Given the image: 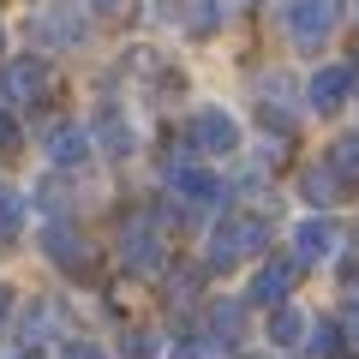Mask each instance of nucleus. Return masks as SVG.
<instances>
[{
    "label": "nucleus",
    "mask_w": 359,
    "mask_h": 359,
    "mask_svg": "<svg viewBox=\"0 0 359 359\" xmlns=\"http://www.w3.org/2000/svg\"><path fill=\"white\" fill-rule=\"evenodd\" d=\"M269 245V222L264 216H222L216 228H210V269H233L245 264V257H257Z\"/></svg>",
    "instance_id": "nucleus-1"
},
{
    "label": "nucleus",
    "mask_w": 359,
    "mask_h": 359,
    "mask_svg": "<svg viewBox=\"0 0 359 359\" xmlns=\"http://www.w3.org/2000/svg\"><path fill=\"white\" fill-rule=\"evenodd\" d=\"M120 264H126V276H162V269H168L156 210H150V216H126V222H120Z\"/></svg>",
    "instance_id": "nucleus-2"
},
{
    "label": "nucleus",
    "mask_w": 359,
    "mask_h": 359,
    "mask_svg": "<svg viewBox=\"0 0 359 359\" xmlns=\"http://www.w3.org/2000/svg\"><path fill=\"white\" fill-rule=\"evenodd\" d=\"M0 90H6L13 102H25V108H48L54 96H60V72H54L42 54H18V60L6 66V78H0Z\"/></svg>",
    "instance_id": "nucleus-3"
},
{
    "label": "nucleus",
    "mask_w": 359,
    "mask_h": 359,
    "mask_svg": "<svg viewBox=\"0 0 359 359\" xmlns=\"http://www.w3.org/2000/svg\"><path fill=\"white\" fill-rule=\"evenodd\" d=\"M168 198L180 204V216H204V210L222 204V180L204 162H174L168 168Z\"/></svg>",
    "instance_id": "nucleus-4"
},
{
    "label": "nucleus",
    "mask_w": 359,
    "mask_h": 359,
    "mask_svg": "<svg viewBox=\"0 0 359 359\" xmlns=\"http://www.w3.org/2000/svg\"><path fill=\"white\" fill-rule=\"evenodd\" d=\"M282 18H287V36H294L299 48H318V42H330V30L341 25V0H287Z\"/></svg>",
    "instance_id": "nucleus-5"
},
{
    "label": "nucleus",
    "mask_w": 359,
    "mask_h": 359,
    "mask_svg": "<svg viewBox=\"0 0 359 359\" xmlns=\"http://www.w3.org/2000/svg\"><path fill=\"white\" fill-rule=\"evenodd\" d=\"M30 36H36V48H78V42L90 36V18L60 0V6H42V13L30 18Z\"/></svg>",
    "instance_id": "nucleus-6"
},
{
    "label": "nucleus",
    "mask_w": 359,
    "mask_h": 359,
    "mask_svg": "<svg viewBox=\"0 0 359 359\" xmlns=\"http://www.w3.org/2000/svg\"><path fill=\"white\" fill-rule=\"evenodd\" d=\"M42 252H48V264H60L66 276H84L90 269V245H84V233H78L72 216H54L48 228H42Z\"/></svg>",
    "instance_id": "nucleus-7"
},
{
    "label": "nucleus",
    "mask_w": 359,
    "mask_h": 359,
    "mask_svg": "<svg viewBox=\"0 0 359 359\" xmlns=\"http://www.w3.org/2000/svg\"><path fill=\"white\" fill-rule=\"evenodd\" d=\"M186 144L204 156H228L240 150V126H233V114H222V108H198L192 126H186Z\"/></svg>",
    "instance_id": "nucleus-8"
},
{
    "label": "nucleus",
    "mask_w": 359,
    "mask_h": 359,
    "mask_svg": "<svg viewBox=\"0 0 359 359\" xmlns=\"http://www.w3.org/2000/svg\"><path fill=\"white\" fill-rule=\"evenodd\" d=\"M294 276H299L294 257H269V264L252 276V287H245V306H264V311L287 306V287H294Z\"/></svg>",
    "instance_id": "nucleus-9"
},
{
    "label": "nucleus",
    "mask_w": 359,
    "mask_h": 359,
    "mask_svg": "<svg viewBox=\"0 0 359 359\" xmlns=\"http://www.w3.org/2000/svg\"><path fill=\"white\" fill-rule=\"evenodd\" d=\"M353 84H359L353 66H318V72H311V84H306V102L318 108V114H335V108H347Z\"/></svg>",
    "instance_id": "nucleus-10"
},
{
    "label": "nucleus",
    "mask_w": 359,
    "mask_h": 359,
    "mask_svg": "<svg viewBox=\"0 0 359 359\" xmlns=\"http://www.w3.org/2000/svg\"><path fill=\"white\" fill-rule=\"evenodd\" d=\"M335 245H341L335 222H330V216H306V222L294 228V264H299V269H306V264H323Z\"/></svg>",
    "instance_id": "nucleus-11"
},
{
    "label": "nucleus",
    "mask_w": 359,
    "mask_h": 359,
    "mask_svg": "<svg viewBox=\"0 0 359 359\" xmlns=\"http://www.w3.org/2000/svg\"><path fill=\"white\" fill-rule=\"evenodd\" d=\"M299 198H306V204H318V210H330V204H341V198H347V180L335 174L330 162H318V168H306V174H299Z\"/></svg>",
    "instance_id": "nucleus-12"
},
{
    "label": "nucleus",
    "mask_w": 359,
    "mask_h": 359,
    "mask_svg": "<svg viewBox=\"0 0 359 359\" xmlns=\"http://www.w3.org/2000/svg\"><path fill=\"white\" fill-rule=\"evenodd\" d=\"M96 138H102L108 156H132V150H138V132H132V120L120 114V102H102V114H96Z\"/></svg>",
    "instance_id": "nucleus-13"
},
{
    "label": "nucleus",
    "mask_w": 359,
    "mask_h": 359,
    "mask_svg": "<svg viewBox=\"0 0 359 359\" xmlns=\"http://www.w3.org/2000/svg\"><path fill=\"white\" fill-rule=\"evenodd\" d=\"M48 162L54 168H84L90 162V132L84 126H54L48 132Z\"/></svg>",
    "instance_id": "nucleus-14"
},
{
    "label": "nucleus",
    "mask_w": 359,
    "mask_h": 359,
    "mask_svg": "<svg viewBox=\"0 0 359 359\" xmlns=\"http://www.w3.org/2000/svg\"><path fill=\"white\" fill-rule=\"evenodd\" d=\"M240 330H245V299H216L210 306V341L228 347V341H240Z\"/></svg>",
    "instance_id": "nucleus-15"
},
{
    "label": "nucleus",
    "mask_w": 359,
    "mask_h": 359,
    "mask_svg": "<svg viewBox=\"0 0 359 359\" xmlns=\"http://www.w3.org/2000/svg\"><path fill=\"white\" fill-rule=\"evenodd\" d=\"M306 335H311V323H306L299 306H276V311H269V341H276V347H299Z\"/></svg>",
    "instance_id": "nucleus-16"
},
{
    "label": "nucleus",
    "mask_w": 359,
    "mask_h": 359,
    "mask_svg": "<svg viewBox=\"0 0 359 359\" xmlns=\"http://www.w3.org/2000/svg\"><path fill=\"white\" fill-rule=\"evenodd\" d=\"M330 168L347 180V186H359V132H341V138L330 144Z\"/></svg>",
    "instance_id": "nucleus-17"
},
{
    "label": "nucleus",
    "mask_w": 359,
    "mask_h": 359,
    "mask_svg": "<svg viewBox=\"0 0 359 359\" xmlns=\"http://www.w3.org/2000/svg\"><path fill=\"white\" fill-rule=\"evenodd\" d=\"M18 228H25V192L0 186V240H18Z\"/></svg>",
    "instance_id": "nucleus-18"
},
{
    "label": "nucleus",
    "mask_w": 359,
    "mask_h": 359,
    "mask_svg": "<svg viewBox=\"0 0 359 359\" xmlns=\"http://www.w3.org/2000/svg\"><path fill=\"white\" fill-rule=\"evenodd\" d=\"M311 353L318 359H341V330H335V323H318V330H311Z\"/></svg>",
    "instance_id": "nucleus-19"
},
{
    "label": "nucleus",
    "mask_w": 359,
    "mask_h": 359,
    "mask_svg": "<svg viewBox=\"0 0 359 359\" xmlns=\"http://www.w3.org/2000/svg\"><path fill=\"white\" fill-rule=\"evenodd\" d=\"M168 359H216V341H210V335H186V341H174Z\"/></svg>",
    "instance_id": "nucleus-20"
},
{
    "label": "nucleus",
    "mask_w": 359,
    "mask_h": 359,
    "mask_svg": "<svg viewBox=\"0 0 359 359\" xmlns=\"http://www.w3.org/2000/svg\"><path fill=\"white\" fill-rule=\"evenodd\" d=\"M120 353H126V359H156V335H150V330H126Z\"/></svg>",
    "instance_id": "nucleus-21"
},
{
    "label": "nucleus",
    "mask_w": 359,
    "mask_h": 359,
    "mask_svg": "<svg viewBox=\"0 0 359 359\" xmlns=\"http://www.w3.org/2000/svg\"><path fill=\"white\" fill-rule=\"evenodd\" d=\"M18 144H25V126L13 120V108H0V156H6V150H18Z\"/></svg>",
    "instance_id": "nucleus-22"
},
{
    "label": "nucleus",
    "mask_w": 359,
    "mask_h": 359,
    "mask_svg": "<svg viewBox=\"0 0 359 359\" xmlns=\"http://www.w3.org/2000/svg\"><path fill=\"white\" fill-rule=\"evenodd\" d=\"M60 359H108V353H102L96 341H66V347H60Z\"/></svg>",
    "instance_id": "nucleus-23"
},
{
    "label": "nucleus",
    "mask_w": 359,
    "mask_h": 359,
    "mask_svg": "<svg viewBox=\"0 0 359 359\" xmlns=\"http://www.w3.org/2000/svg\"><path fill=\"white\" fill-rule=\"evenodd\" d=\"M0 323H13V287L0 282Z\"/></svg>",
    "instance_id": "nucleus-24"
},
{
    "label": "nucleus",
    "mask_w": 359,
    "mask_h": 359,
    "mask_svg": "<svg viewBox=\"0 0 359 359\" xmlns=\"http://www.w3.org/2000/svg\"><path fill=\"white\" fill-rule=\"evenodd\" d=\"M90 6H96V13H108V6H120V0H90Z\"/></svg>",
    "instance_id": "nucleus-25"
},
{
    "label": "nucleus",
    "mask_w": 359,
    "mask_h": 359,
    "mask_svg": "<svg viewBox=\"0 0 359 359\" xmlns=\"http://www.w3.org/2000/svg\"><path fill=\"white\" fill-rule=\"evenodd\" d=\"M18 359H42V347H25V353H18Z\"/></svg>",
    "instance_id": "nucleus-26"
},
{
    "label": "nucleus",
    "mask_w": 359,
    "mask_h": 359,
    "mask_svg": "<svg viewBox=\"0 0 359 359\" xmlns=\"http://www.w3.org/2000/svg\"><path fill=\"white\" fill-rule=\"evenodd\" d=\"M353 318H359V287H353Z\"/></svg>",
    "instance_id": "nucleus-27"
}]
</instances>
